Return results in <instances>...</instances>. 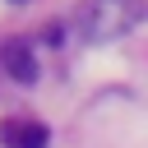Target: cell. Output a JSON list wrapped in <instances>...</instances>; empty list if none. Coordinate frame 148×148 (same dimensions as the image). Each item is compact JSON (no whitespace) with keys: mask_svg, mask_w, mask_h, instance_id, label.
<instances>
[{"mask_svg":"<svg viewBox=\"0 0 148 148\" xmlns=\"http://www.w3.org/2000/svg\"><path fill=\"white\" fill-rule=\"evenodd\" d=\"M0 143L5 148H46L51 143V130L42 120H5L0 125Z\"/></svg>","mask_w":148,"mask_h":148,"instance_id":"obj_1","label":"cell"},{"mask_svg":"<svg viewBox=\"0 0 148 148\" xmlns=\"http://www.w3.org/2000/svg\"><path fill=\"white\" fill-rule=\"evenodd\" d=\"M0 65H5L9 79H18V83H32V79H37V56H32V46H28L23 37H14V42L0 46Z\"/></svg>","mask_w":148,"mask_h":148,"instance_id":"obj_2","label":"cell"}]
</instances>
